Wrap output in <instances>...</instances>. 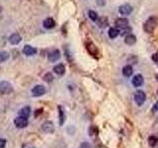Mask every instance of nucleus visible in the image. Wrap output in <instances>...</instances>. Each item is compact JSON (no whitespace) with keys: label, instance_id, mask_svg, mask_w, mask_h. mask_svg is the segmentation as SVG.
I'll list each match as a JSON object with an SVG mask.
<instances>
[{"label":"nucleus","instance_id":"f257e3e1","mask_svg":"<svg viewBox=\"0 0 158 148\" xmlns=\"http://www.w3.org/2000/svg\"><path fill=\"white\" fill-rule=\"evenodd\" d=\"M158 26V17L157 16H150L143 24V30L147 34H151L155 31Z\"/></svg>","mask_w":158,"mask_h":148},{"label":"nucleus","instance_id":"f03ea898","mask_svg":"<svg viewBox=\"0 0 158 148\" xmlns=\"http://www.w3.org/2000/svg\"><path fill=\"white\" fill-rule=\"evenodd\" d=\"M13 92V86L8 81L0 82V95H8Z\"/></svg>","mask_w":158,"mask_h":148},{"label":"nucleus","instance_id":"7ed1b4c3","mask_svg":"<svg viewBox=\"0 0 158 148\" xmlns=\"http://www.w3.org/2000/svg\"><path fill=\"white\" fill-rule=\"evenodd\" d=\"M28 123H29L28 118L24 117H21V116L17 117L14 120V125H15V126L18 127V128H25V127H27Z\"/></svg>","mask_w":158,"mask_h":148},{"label":"nucleus","instance_id":"20e7f679","mask_svg":"<svg viewBox=\"0 0 158 148\" xmlns=\"http://www.w3.org/2000/svg\"><path fill=\"white\" fill-rule=\"evenodd\" d=\"M146 100V95L142 90H137L135 94V102L138 106H141Z\"/></svg>","mask_w":158,"mask_h":148},{"label":"nucleus","instance_id":"39448f33","mask_svg":"<svg viewBox=\"0 0 158 148\" xmlns=\"http://www.w3.org/2000/svg\"><path fill=\"white\" fill-rule=\"evenodd\" d=\"M41 128L44 133H48V134H52V133L54 132V125H53V122L51 121H44L42 125Z\"/></svg>","mask_w":158,"mask_h":148},{"label":"nucleus","instance_id":"423d86ee","mask_svg":"<svg viewBox=\"0 0 158 148\" xmlns=\"http://www.w3.org/2000/svg\"><path fill=\"white\" fill-rule=\"evenodd\" d=\"M46 92H47L46 87L43 85H36L32 89V94L35 97H41V96L44 95Z\"/></svg>","mask_w":158,"mask_h":148},{"label":"nucleus","instance_id":"0eeeda50","mask_svg":"<svg viewBox=\"0 0 158 148\" xmlns=\"http://www.w3.org/2000/svg\"><path fill=\"white\" fill-rule=\"evenodd\" d=\"M85 47H86V49H87V51L89 52V54H91V56H94V57L98 56V53H99L98 52V48H97V47L92 42L86 43Z\"/></svg>","mask_w":158,"mask_h":148},{"label":"nucleus","instance_id":"6e6552de","mask_svg":"<svg viewBox=\"0 0 158 148\" xmlns=\"http://www.w3.org/2000/svg\"><path fill=\"white\" fill-rule=\"evenodd\" d=\"M115 25L117 29L123 30L128 27V20L127 18H118L115 21Z\"/></svg>","mask_w":158,"mask_h":148},{"label":"nucleus","instance_id":"1a4fd4ad","mask_svg":"<svg viewBox=\"0 0 158 148\" xmlns=\"http://www.w3.org/2000/svg\"><path fill=\"white\" fill-rule=\"evenodd\" d=\"M48 60L51 62L57 61L58 59L60 58V51H59L58 49H53V51H52L51 52L48 53Z\"/></svg>","mask_w":158,"mask_h":148},{"label":"nucleus","instance_id":"9d476101","mask_svg":"<svg viewBox=\"0 0 158 148\" xmlns=\"http://www.w3.org/2000/svg\"><path fill=\"white\" fill-rule=\"evenodd\" d=\"M118 12L122 15H130L132 12V7L130 4H123L118 8Z\"/></svg>","mask_w":158,"mask_h":148},{"label":"nucleus","instance_id":"9b49d317","mask_svg":"<svg viewBox=\"0 0 158 148\" xmlns=\"http://www.w3.org/2000/svg\"><path fill=\"white\" fill-rule=\"evenodd\" d=\"M143 82H144V79H143L141 74H136V75L132 78V81H131L132 85L135 86V87H140V86H142Z\"/></svg>","mask_w":158,"mask_h":148},{"label":"nucleus","instance_id":"f8f14e48","mask_svg":"<svg viewBox=\"0 0 158 148\" xmlns=\"http://www.w3.org/2000/svg\"><path fill=\"white\" fill-rule=\"evenodd\" d=\"M21 41H22V38L18 33H15L9 37V43L11 44H13V46H16V44L20 43Z\"/></svg>","mask_w":158,"mask_h":148},{"label":"nucleus","instance_id":"ddd939ff","mask_svg":"<svg viewBox=\"0 0 158 148\" xmlns=\"http://www.w3.org/2000/svg\"><path fill=\"white\" fill-rule=\"evenodd\" d=\"M23 53L27 56H34V54L37 53V49L27 44V46H25L23 47Z\"/></svg>","mask_w":158,"mask_h":148},{"label":"nucleus","instance_id":"4468645a","mask_svg":"<svg viewBox=\"0 0 158 148\" xmlns=\"http://www.w3.org/2000/svg\"><path fill=\"white\" fill-rule=\"evenodd\" d=\"M53 71L56 74H57V75L62 76L63 74L65 73V66H64L63 63H59L53 67Z\"/></svg>","mask_w":158,"mask_h":148},{"label":"nucleus","instance_id":"2eb2a0df","mask_svg":"<svg viewBox=\"0 0 158 148\" xmlns=\"http://www.w3.org/2000/svg\"><path fill=\"white\" fill-rule=\"evenodd\" d=\"M136 43V37L132 34H128L125 37V43L127 46H133Z\"/></svg>","mask_w":158,"mask_h":148},{"label":"nucleus","instance_id":"dca6fc26","mask_svg":"<svg viewBox=\"0 0 158 148\" xmlns=\"http://www.w3.org/2000/svg\"><path fill=\"white\" fill-rule=\"evenodd\" d=\"M43 25H44V27L46 29L49 30V29H52V28L56 27V21H54L52 18H47L44 21Z\"/></svg>","mask_w":158,"mask_h":148},{"label":"nucleus","instance_id":"f3484780","mask_svg":"<svg viewBox=\"0 0 158 148\" xmlns=\"http://www.w3.org/2000/svg\"><path fill=\"white\" fill-rule=\"evenodd\" d=\"M58 117H59V125L62 126L63 123L65 122V113L63 111V108L61 106H58Z\"/></svg>","mask_w":158,"mask_h":148},{"label":"nucleus","instance_id":"a211bd4d","mask_svg":"<svg viewBox=\"0 0 158 148\" xmlns=\"http://www.w3.org/2000/svg\"><path fill=\"white\" fill-rule=\"evenodd\" d=\"M19 116L28 118L30 116H31V108H30L29 106H26V107L22 108L21 110L19 111Z\"/></svg>","mask_w":158,"mask_h":148},{"label":"nucleus","instance_id":"6ab92c4d","mask_svg":"<svg viewBox=\"0 0 158 148\" xmlns=\"http://www.w3.org/2000/svg\"><path fill=\"white\" fill-rule=\"evenodd\" d=\"M132 73H133V69L131 65H126V66H123V75L125 76V77H131L132 75Z\"/></svg>","mask_w":158,"mask_h":148},{"label":"nucleus","instance_id":"aec40b11","mask_svg":"<svg viewBox=\"0 0 158 148\" xmlns=\"http://www.w3.org/2000/svg\"><path fill=\"white\" fill-rule=\"evenodd\" d=\"M108 35H109V37H110V39H116L118 35H120V30L117 28H110Z\"/></svg>","mask_w":158,"mask_h":148},{"label":"nucleus","instance_id":"412c9836","mask_svg":"<svg viewBox=\"0 0 158 148\" xmlns=\"http://www.w3.org/2000/svg\"><path fill=\"white\" fill-rule=\"evenodd\" d=\"M97 25H98V27H100V28H106L108 25H109L108 18H106V17L99 18L97 20Z\"/></svg>","mask_w":158,"mask_h":148},{"label":"nucleus","instance_id":"4be33fe9","mask_svg":"<svg viewBox=\"0 0 158 148\" xmlns=\"http://www.w3.org/2000/svg\"><path fill=\"white\" fill-rule=\"evenodd\" d=\"M158 143V137L155 136V135H151L148 137V145H149L150 147H154L157 145Z\"/></svg>","mask_w":158,"mask_h":148},{"label":"nucleus","instance_id":"5701e85b","mask_svg":"<svg viewBox=\"0 0 158 148\" xmlns=\"http://www.w3.org/2000/svg\"><path fill=\"white\" fill-rule=\"evenodd\" d=\"M88 16H89V18H90V19L92 20V21H94V22H97V20L99 19V16H98L97 12L93 11V10H90V11L88 12Z\"/></svg>","mask_w":158,"mask_h":148},{"label":"nucleus","instance_id":"b1692460","mask_svg":"<svg viewBox=\"0 0 158 148\" xmlns=\"http://www.w3.org/2000/svg\"><path fill=\"white\" fill-rule=\"evenodd\" d=\"M9 58V53L7 51H0V62H4L6 61Z\"/></svg>","mask_w":158,"mask_h":148},{"label":"nucleus","instance_id":"393cba45","mask_svg":"<svg viewBox=\"0 0 158 148\" xmlns=\"http://www.w3.org/2000/svg\"><path fill=\"white\" fill-rule=\"evenodd\" d=\"M44 80L46 81V82H48V83H51V82H52L53 81V75L52 73H49V72H48V73H46L44 75Z\"/></svg>","mask_w":158,"mask_h":148},{"label":"nucleus","instance_id":"a878e982","mask_svg":"<svg viewBox=\"0 0 158 148\" xmlns=\"http://www.w3.org/2000/svg\"><path fill=\"white\" fill-rule=\"evenodd\" d=\"M131 31V29L130 27L125 28V29H123V30H120V35H121V36H127Z\"/></svg>","mask_w":158,"mask_h":148},{"label":"nucleus","instance_id":"bb28decb","mask_svg":"<svg viewBox=\"0 0 158 148\" xmlns=\"http://www.w3.org/2000/svg\"><path fill=\"white\" fill-rule=\"evenodd\" d=\"M127 62L131 64H136L137 63V57L135 56H131L127 57Z\"/></svg>","mask_w":158,"mask_h":148},{"label":"nucleus","instance_id":"cd10ccee","mask_svg":"<svg viewBox=\"0 0 158 148\" xmlns=\"http://www.w3.org/2000/svg\"><path fill=\"white\" fill-rule=\"evenodd\" d=\"M89 133H90V135H92V136L96 135L98 133V128L96 126H94V125L90 126V128H89Z\"/></svg>","mask_w":158,"mask_h":148},{"label":"nucleus","instance_id":"c85d7f7f","mask_svg":"<svg viewBox=\"0 0 158 148\" xmlns=\"http://www.w3.org/2000/svg\"><path fill=\"white\" fill-rule=\"evenodd\" d=\"M79 148H93L92 145L90 144V143H88V142H82L80 146H79Z\"/></svg>","mask_w":158,"mask_h":148},{"label":"nucleus","instance_id":"c756f323","mask_svg":"<svg viewBox=\"0 0 158 148\" xmlns=\"http://www.w3.org/2000/svg\"><path fill=\"white\" fill-rule=\"evenodd\" d=\"M151 59H152V61L156 63V65L158 66V54L157 53H154V54H152L151 56Z\"/></svg>","mask_w":158,"mask_h":148},{"label":"nucleus","instance_id":"7c9ffc66","mask_svg":"<svg viewBox=\"0 0 158 148\" xmlns=\"http://www.w3.org/2000/svg\"><path fill=\"white\" fill-rule=\"evenodd\" d=\"M22 148H36L32 143H24L22 144Z\"/></svg>","mask_w":158,"mask_h":148},{"label":"nucleus","instance_id":"2f4dec72","mask_svg":"<svg viewBox=\"0 0 158 148\" xmlns=\"http://www.w3.org/2000/svg\"><path fill=\"white\" fill-rule=\"evenodd\" d=\"M6 146V140L4 138H0V148H5Z\"/></svg>","mask_w":158,"mask_h":148},{"label":"nucleus","instance_id":"473e14b6","mask_svg":"<svg viewBox=\"0 0 158 148\" xmlns=\"http://www.w3.org/2000/svg\"><path fill=\"white\" fill-rule=\"evenodd\" d=\"M151 111H152V113H155L157 111H158V102H156L154 105H153V107H152V109H151Z\"/></svg>","mask_w":158,"mask_h":148},{"label":"nucleus","instance_id":"72a5a7b5","mask_svg":"<svg viewBox=\"0 0 158 148\" xmlns=\"http://www.w3.org/2000/svg\"><path fill=\"white\" fill-rule=\"evenodd\" d=\"M96 3L99 6H104V5L106 4V1L105 0H96Z\"/></svg>","mask_w":158,"mask_h":148},{"label":"nucleus","instance_id":"f704fd0d","mask_svg":"<svg viewBox=\"0 0 158 148\" xmlns=\"http://www.w3.org/2000/svg\"><path fill=\"white\" fill-rule=\"evenodd\" d=\"M43 113V109H38V110L36 111V113H35V117H38L39 116V113H40V115H41V113Z\"/></svg>","mask_w":158,"mask_h":148},{"label":"nucleus","instance_id":"c9c22d12","mask_svg":"<svg viewBox=\"0 0 158 148\" xmlns=\"http://www.w3.org/2000/svg\"><path fill=\"white\" fill-rule=\"evenodd\" d=\"M1 11H2V7L0 6V13H1Z\"/></svg>","mask_w":158,"mask_h":148},{"label":"nucleus","instance_id":"e433bc0d","mask_svg":"<svg viewBox=\"0 0 158 148\" xmlns=\"http://www.w3.org/2000/svg\"><path fill=\"white\" fill-rule=\"evenodd\" d=\"M157 79H158V74H157Z\"/></svg>","mask_w":158,"mask_h":148},{"label":"nucleus","instance_id":"4c0bfd02","mask_svg":"<svg viewBox=\"0 0 158 148\" xmlns=\"http://www.w3.org/2000/svg\"><path fill=\"white\" fill-rule=\"evenodd\" d=\"M157 93H158V91H157Z\"/></svg>","mask_w":158,"mask_h":148}]
</instances>
